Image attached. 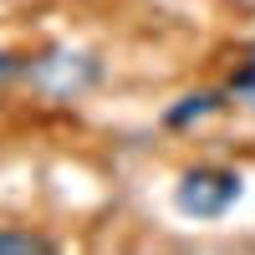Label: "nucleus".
<instances>
[{"instance_id": "nucleus-1", "label": "nucleus", "mask_w": 255, "mask_h": 255, "mask_svg": "<svg viewBox=\"0 0 255 255\" xmlns=\"http://www.w3.org/2000/svg\"><path fill=\"white\" fill-rule=\"evenodd\" d=\"M26 82H31L41 97H51V102H72V97L92 92L97 82H102V61L92 51L51 46V51H41L36 61H26Z\"/></svg>"}, {"instance_id": "nucleus-2", "label": "nucleus", "mask_w": 255, "mask_h": 255, "mask_svg": "<svg viewBox=\"0 0 255 255\" xmlns=\"http://www.w3.org/2000/svg\"><path fill=\"white\" fill-rule=\"evenodd\" d=\"M240 194H245V179L235 168L204 163V168H189L174 184V209L189 215V220H220V215H230L240 204Z\"/></svg>"}, {"instance_id": "nucleus-3", "label": "nucleus", "mask_w": 255, "mask_h": 255, "mask_svg": "<svg viewBox=\"0 0 255 255\" xmlns=\"http://www.w3.org/2000/svg\"><path fill=\"white\" fill-rule=\"evenodd\" d=\"M225 97H230V87H225V92H189V97H179L174 108L163 113V128H194V123H204L209 113H220Z\"/></svg>"}, {"instance_id": "nucleus-4", "label": "nucleus", "mask_w": 255, "mask_h": 255, "mask_svg": "<svg viewBox=\"0 0 255 255\" xmlns=\"http://www.w3.org/2000/svg\"><path fill=\"white\" fill-rule=\"evenodd\" d=\"M230 97H235V102H250L255 97V41H250V51H245V67L230 77Z\"/></svg>"}, {"instance_id": "nucleus-5", "label": "nucleus", "mask_w": 255, "mask_h": 255, "mask_svg": "<svg viewBox=\"0 0 255 255\" xmlns=\"http://www.w3.org/2000/svg\"><path fill=\"white\" fill-rule=\"evenodd\" d=\"M0 250H51V240L26 235V230H0Z\"/></svg>"}, {"instance_id": "nucleus-6", "label": "nucleus", "mask_w": 255, "mask_h": 255, "mask_svg": "<svg viewBox=\"0 0 255 255\" xmlns=\"http://www.w3.org/2000/svg\"><path fill=\"white\" fill-rule=\"evenodd\" d=\"M20 72H26V61H20V56H10V51H0V87H5L10 77H20Z\"/></svg>"}, {"instance_id": "nucleus-7", "label": "nucleus", "mask_w": 255, "mask_h": 255, "mask_svg": "<svg viewBox=\"0 0 255 255\" xmlns=\"http://www.w3.org/2000/svg\"><path fill=\"white\" fill-rule=\"evenodd\" d=\"M245 108H250V113H255V97H250V102H245Z\"/></svg>"}]
</instances>
